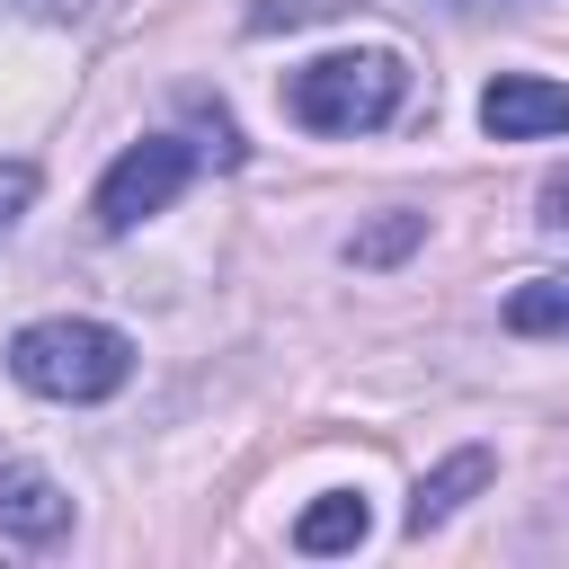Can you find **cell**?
<instances>
[{
  "label": "cell",
  "mask_w": 569,
  "mask_h": 569,
  "mask_svg": "<svg viewBox=\"0 0 569 569\" xmlns=\"http://www.w3.org/2000/svg\"><path fill=\"white\" fill-rule=\"evenodd\" d=\"M338 9H347V0H258V9H249V27H258V36H276V27H311V18H338Z\"/></svg>",
  "instance_id": "obj_10"
},
{
  "label": "cell",
  "mask_w": 569,
  "mask_h": 569,
  "mask_svg": "<svg viewBox=\"0 0 569 569\" xmlns=\"http://www.w3.org/2000/svg\"><path fill=\"white\" fill-rule=\"evenodd\" d=\"M480 133H489V142H542V133H569V80L498 71V80L480 89Z\"/></svg>",
  "instance_id": "obj_4"
},
{
  "label": "cell",
  "mask_w": 569,
  "mask_h": 569,
  "mask_svg": "<svg viewBox=\"0 0 569 569\" xmlns=\"http://www.w3.org/2000/svg\"><path fill=\"white\" fill-rule=\"evenodd\" d=\"M489 471H498V462H489V445L445 453V462H436V471L409 489V516H400V525H409V533H436V525H445L462 498H480V489H489Z\"/></svg>",
  "instance_id": "obj_6"
},
{
  "label": "cell",
  "mask_w": 569,
  "mask_h": 569,
  "mask_svg": "<svg viewBox=\"0 0 569 569\" xmlns=\"http://www.w3.org/2000/svg\"><path fill=\"white\" fill-rule=\"evenodd\" d=\"M445 9H525V0H445Z\"/></svg>",
  "instance_id": "obj_14"
},
{
  "label": "cell",
  "mask_w": 569,
  "mask_h": 569,
  "mask_svg": "<svg viewBox=\"0 0 569 569\" xmlns=\"http://www.w3.org/2000/svg\"><path fill=\"white\" fill-rule=\"evenodd\" d=\"M507 329L516 338H569V267H542L507 293Z\"/></svg>",
  "instance_id": "obj_8"
},
{
  "label": "cell",
  "mask_w": 569,
  "mask_h": 569,
  "mask_svg": "<svg viewBox=\"0 0 569 569\" xmlns=\"http://www.w3.org/2000/svg\"><path fill=\"white\" fill-rule=\"evenodd\" d=\"M373 533V507L356 498V489H329V498H311L302 516H293V551H311V560H329V551H356Z\"/></svg>",
  "instance_id": "obj_7"
},
{
  "label": "cell",
  "mask_w": 569,
  "mask_h": 569,
  "mask_svg": "<svg viewBox=\"0 0 569 569\" xmlns=\"http://www.w3.org/2000/svg\"><path fill=\"white\" fill-rule=\"evenodd\" d=\"M418 240H427V213L391 204V213H373V222H365V231L347 240V258H356V267H400V258H409Z\"/></svg>",
  "instance_id": "obj_9"
},
{
  "label": "cell",
  "mask_w": 569,
  "mask_h": 569,
  "mask_svg": "<svg viewBox=\"0 0 569 569\" xmlns=\"http://www.w3.org/2000/svg\"><path fill=\"white\" fill-rule=\"evenodd\" d=\"M36 204V160H0V240H9V222Z\"/></svg>",
  "instance_id": "obj_11"
},
{
  "label": "cell",
  "mask_w": 569,
  "mask_h": 569,
  "mask_svg": "<svg viewBox=\"0 0 569 569\" xmlns=\"http://www.w3.org/2000/svg\"><path fill=\"white\" fill-rule=\"evenodd\" d=\"M0 9H18V18H53V27H71V18H89L98 0H0Z\"/></svg>",
  "instance_id": "obj_13"
},
{
  "label": "cell",
  "mask_w": 569,
  "mask_h": 569,
  "mask_svg": "<svg viewBox=\"0 0 569 569\" xmlns=\"http://www.w3.org/2000/svg\"><path fill=\"white\" fill-rule=\"evenodd\" d=\"M62 525H71L62 480H44L27 462H0V533L9 542H62Z\"/></svg>",
  "instance_id": "obj_5"
},
{
  "label": "cell",
  "mask_w": 569,
  "mask_h": 569,
  "mask_svg": "<svg viewBox=\"0 0 569 569\" xmlns=\"http://www.w3.org/2000/svg\"><path fill=\"white\" fill-rule=\"evenodd\" d=\"M204 160H213V151H204V142H187V133H142V142H124V151L107 160L98 196H89L98 231H133V222L169 213V204L196 187V169H204Z\"/></svg>",
  "instance_id": "obj_3"
},
{
  "label": "cell",
  "mask_w": 569,
  "mask_h": 569,
  "mask_svg": "<svg viewBox=\"0 0 569 569\" xmlns=\"http://www.w3.org/2000/svg\"><path fill=\"white\" fill-rule=\"evenodd\" d=\"M9 373L36 391V400H107V391H124V373H133V338L124 329H107V320H27L18 338H9Z\"/></svg>",
  "instance_id": "obj_1"
},
{
  "label": "cell",
  "mask_w": 569,
  "mask_h": 569,
  "mask_svg": "<svg viewBox=\"0 0 569 569\" xmlns=\"http://www.w3.org/2000/svg\"><path fill=\"white\" fill-rule=\"evenodd\" d=\"M409 98V62L391 44H365V53H320L284 80V107L302 133H373L391 124Z\"/></svg>",
  "instance_id": "obj_2"
},
{
  "label": "cell",
  "mask_w": 569,
  "mask_h": 569,
  "mask_svg": "<svg viewBox=\"0 0 569 569\" xmlns=\"http://www.w3.org/2000/svg\"><path fill=\"white\" fill-rule=\"evenodd\" d=\"M533 204H542V213H533V222H542V231H560V240H569V169H560V178H542V196H533Z\"/></svg>",
  "instance_id": "obj_12"
}]
</instances>
